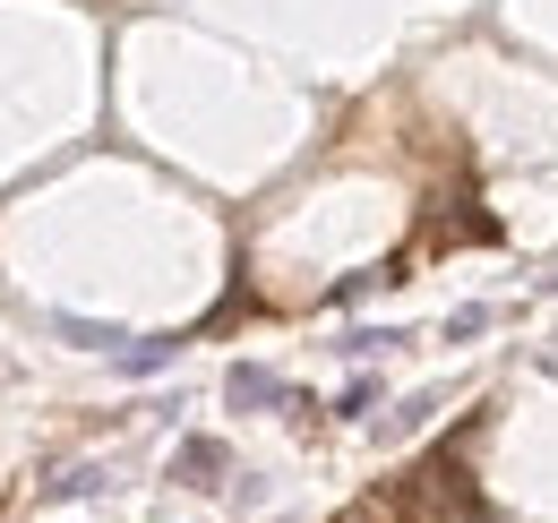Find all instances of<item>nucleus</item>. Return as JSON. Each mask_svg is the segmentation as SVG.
Returning a JSON list of instances; mask_svg holds the SVG:
<instances>
[{
	"mask_svg": "<svg viewBox=\"0 0 558 523\" xmlns=\"http://www.w3.org/2000/svg\"><path fill=\"white\" fill-rule=\"evenodd\" d=\"M223 394H232V412H292V387H283L267 361H232Z\"/></svg>",
	"mask_w": 558,
	"mask_h": 523,
	"instance_id": "nucleus-1",
	"label": "nucleus"
},
{
	"mask_svg": "<svg viewBox=\"0 0 558 523\" xmlns=\"http://www.w3.org/2000/svg\"><path fill=\"white\" fill-rule=\"evenodd\" d=\"M223 438H181V447H172V481H190V489H215V481H223Z\"/></svg>",
	"mask_w": 558,
	"mask_h": 523,
	"instance_id": "nucleus-2",
	"label": "nucleus"
},
{
	"mask_svg": "<svg viewBox=\"0 0 558 523\" xmlns=\"http://www.w3.org/2000/svg\"><path fill=\"white\" fill-rule=\"evenodd\" d=\"M172 352H181V335H130V343L112 352V369H121V378H155V369H172Z\"/></svg>",
	"mask_w": 558,
	"mask_h": 523,
	"instance_id": "nucleus-3",
	"label": "nucleus"
},
{
	"mask_svg": "<svg viewBox=\"0 0 558 523\" xmlns=\"http://www.w3.org/2000/svg\"><path fill=\"white\" fill-rule=\"evenodd\" d=\"M44 327H52V335H70L77 352H121V343H130V335L95 327V318H70V309H52V318H44Z\"/></svg>",
	"mask_w": 558,
	"mask_h": 523,
	"instance_id": "nucleus-4",
	"label": "nucleus"
},
{
	"mask_svg": "<svg viewBox=\"0 0 558 523\" xmlns=\"http://www.w3.org/2000/svg\"><path fill=\"white\" fill-rule=\"evenodd\" d=\"M95 489H104V463H70V472H61L44 498H95Z\"/></svg>",
	"mask_w": 558,
	"mask_h": 523,
	"instance_id": "nucleus-5",
	"label": "nucleus"
},
{
	"mask_svg": "<svg viewBox=\"0 0 558 523\" xmlns=\"http://www.w3.org/2000/svg\"><path fill=\"white\" fill-rule=\"evenodd\" d=\"M378 283H404V275H396V266H378V275H344V283H336V309H352V301H369Z\"/></svg>",
	"mask_w": 558,
	"mask_h": 523,
	"instance_id": "nucleus-6",
	"label": "nucleus"
},
{
	"mask_svg": "<svg viewBox=\"0 0 558 523\" xmlns=\"http://www.w3.org/2000/svg\"><path fill=\"white\" fill-rule=\"evenodd\" d=\"M404 335L396 327H361V335H344V361H369V352H396Z\"/></svg>",
	"mask_w": 558,
	"mask_h": 523,
	"instance_id": "nucleus-7",
	"label": "nucleus"
},
{
	"mask_svg": "<svg viewBox=\"0 0 558 523\" xmlns=\"http://www.w3.org/2000/svg\"><path fill=\"white\" fill-rule=\"evenodd\" d=\"M489 327V309L482 301H464V309H456V318H447V343H473V335Z\"/></svg>",
	"mask_w": 558,
	"mask_h": 523,
	"instance_id": "nucleus-8",
	"label": "nucleus"
},
{
	"mask_svg": "<svg viewBox=\"0 0 558 523\" xmlns=\"http://www.w3.org/2000/svg\"><path fill=\"white\" fill-rule=\"evenodd\" d=\"M429 412H438V394H413V403H404V412H396V421H387V438H404V429H421V421H429Z\"/></svg>",
	"mask_w": 558,
	"mask_h": 523,
	"instance_id": "nucleus-9",
	"label": "nucleus"
},
{
	"mask_svg": "<svg viewBox=\"0 0 558 523\" xmlns=\"http://www.w3.org/2000/svg\"><path fill=\"white\" fill-rule=\"evenodd\" d=\"M369 394H378V387H369V378H352V387H344V403H336V412H344V421H361V412H369Z\"/></svg>",
	"mask_w": 558,
	"mask_h": 523,
	"instance_id": "nucleus-10",
	"label": "nucleus"
}]
</instances>
